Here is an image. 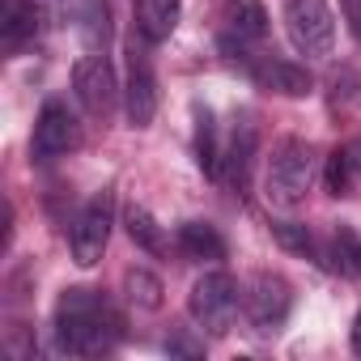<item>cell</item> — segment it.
Masks as SVG:
<instances>
[{
  "label": "cell",
  "instance_id": "22",
  "mask_svg": "<svg viewBox=\"0 0 361 361\" xmlns=\"http://www.w3.org/2000/svg\"><path fill=\"white\" fill-rule=\"evenodd\" d=\"M323 183H327L331 196H348V188H353V161H348V149H336V153L327 157Z\"/></svg>",
  "mask_w": 361,
  "mask_h": 361
},
{
  "label": "cell",
  "instance_id": "23",
  "mask_svg": "<svg viewBox=\"0 0 361 361\" xmlns=\"http://www.w3.org/2000/svg\"><path fill=\"white\" fill-rule=\"evenodd\" d=\"M166 353H170V357H204V340H196L188 327H178V331H170Z\"/></svg>",
  "mask_w": 361,
  "mask_h": 361
},
{
  "label": "cell",
  "instance_id": "18",
  "mask_svg": "<svg viewBox=\"0 0 361 361\" xmlns=\"http://www.w3.org/2000/svg\"><path fill=\"white\" fill-rule=\"evenodd\" d=\"M123 289H128V298L140 306V310H157L161 306V281L153 276V272H145V268H128L123 272Z\"/></svg>",
  "mask_w": 361,
  "mask_h": 361
},
{
  "label": "cell",
  "instance_id": "5",
  "mask_svg": "<svg viewBox=\"0 0 361 361\" xmlns=\"http://www.w3.org/2000/svg\"><path fill=\"white\" fill-rule=\"evenodd\" d=\"M111 226H115V196H111V192H98V196L81 209V217L73 221V234H68L73 259H77L81 268H94V264L102 259V251H106V243H111Z\"/></svg>",
  "mask_w": 361,
  "mask_h": 361
},
{
  "label": "cell",
  "instance_id": "24",
  "mask_svg": "<svg viewBox=\"0 0 361 361\" xmlns=\"http://www.w3.org/2000/svg\"><path fill=\"white\" fill-rule=\"evenodd\" d=\"M344 18H348V30L361 39V0H344Z\"/></svg>",
  "mask_w": 361,
  "mask_h": 361
},
{
  "label": "cell",
  "instance_id": "14",
  "mask_svg": "<svg viewBox=\"0 0 361 361\" xmlns=\"http://www.w3.org/2000/svg\"><path fill=\"white\" fill-rule=\"evenodd\" d=\"M196 161H200V170L209 178H217L221 174V161H226V153L217 145V119H213L209 106H196Z\"/></svg>",
  "mask_w": 361,
  "mask_h": 361
},
{
  "label": "cell",
  "instance_id": "12",
  "mask_svg": "<svg viewBox=\"0 0 361 361\" xmlns=\"http://www.w3.org/2000/svg\"><path fill=\"white\" fill-rule=\"evenodd\" d=\"M226 35L243 43H259L268 35V13L259 0H226Z\"/></svg>",
  "mask_w": 361,
  "mask_h": 361
},
{
  "label": "cell",
  "instance_id": "11",
  "mask_svg": "<svg viewBox=\"0 0 361 361\" xmlns=\"http://www.w3.org/2000/svg\"><path fill=\"white\" fill-rule=\"evenodd\" d=\"M251 161H255V123L251 119H238V128L230 136V149H226V161H221L234 196H247L251 192Z\"/></svg>",
  "mask_w": 361,
  "mask_h": 361
},
{
  "label": "cell",
  "instance_id": "16",
  "mask_svg": "<svg viewBox=\"0 0 361 361\" xmlns=\"http://www.w3.org/2000/svg\"><path fill=\"white\" fill-rule=\"evenodd\" d=\"M178 26V0H140V35L145 39H166Z\"/></svg>",
  "mask_w": 361,
  "mask_h": 361
},
{
  "label": "cell",
  "instance_id": "1",
  "mask_svg": "<svg viewBox=\"0 0 361 361\" xmlns=\"http://www.w3.org/2000/svg\"><path fill=\"white\" fill-rule=\"evenodd\" d=\"M123 336V319L106 306L98 289H64L56 306V344L73 357H98L111 353Z\"/></svg>",
  "mask_w": 361,
  "mask_h": 361
},
{
  "label": "cell",
  "instance_id": "8",
  "mask_svg": "<svg viewBox=\"0 0 361 361\" xmlns=\"http://www.w3.org/2000/svg\"><path fill=\"white\" fill-rule=\"evenodd\" d=\"M73 90H77V98H81V106H85L90 115H111L115 94H119L111 60L98 56V51L81 56V60L73 64Z\"/></svg>",
  "mask_w": 361,
  "mask_h": 361
},
{
  "label": "cell",
  "instance_id": "6",
  "mask_svg": "<svg viewBox=\"0 0 361 361\" xmlns=\"http://www.w3.org/2000/svg\"><path fill=\"white\" fill-rule=\"evenodd\" d=\"M81 145V123L77 115L64 106V102H43L39 111V123H35V140H30V153L35 161H51V157H64Z\"/></svg>",
  "mask_w": 361,
  "mask_h": 361
},
{
  "label": "cell",
  "instance_id": "4",
  "mask_svg": "<svg viewBox=\"0 0 361 361\" xmlns=\"http://www.w3.org/2000/svg\"><path fill=\"white\" fill-rule=\"evenodd\" d=\"M285 30L306 60H327L336 47V13L327 9V0H289Z\"/></svg>",
  "mask_w": 361,
  "mask_h": 361
},
{
  "label": "cell",
  "instance_id": "21",
  "mask_svg": "<svg viewBox=\"0 0 361 361\" xmlns=\"http://www.w3.org/2000/svg\"><path fill=\"white\" fill-rule=\"evenodd\" d=\"M272 238L293 255H314V238L302 221H272Z\"/></svg>",
  "mask_w": 361,
  "mask_h": 361
},
{
  "label": "cell",
  "instance_id": "13",
  "mask_svg": "<svg viewBox=\"0 0 361 361\" xmlns=\"http://www.w3.org/2000/svg\"><path fill=\"white\" fill-rule=\"evenodd\" d=\"M178 247L188 259H226V238L209 221H183L178 226Z\"/></svg>",
  "mask_w": 361,
  "mask_h": 361
},
{
  "label": "cell",
  "instance_id": "10",
  "mask_svg": "<svg viewBox=\"0 0 361 361\" xmlns=\"http://www.w3.org/2000/svg\"><path fill=\"white\" fill-rule=\"evenodd\" d=\"M251 81L268 94H285V98H306L314 90V77L302 68V64H289V60H276V56H259L251 60Z\"/></svg>",
  "mask_w": 361,
  "mask_h": 361
},
{
  "label": "cell",
  "instance_id": "3",
  "mask_svg": "<svg viewBox=\"0 0 361 361\" xmlns=\"http://www.w3.org/2000/svg\"><path fill=\"white\" fill-rule=\"evenodd\" d=\"M238 306H243V289L230 272H204L196 285H192V298H188V310L192 319L213 331V336H226L238 319Z\"/></svg>",
  "mask_w": 361,
  "mask_h": 361
},
{
  "label": "cell",
  "instance_id": "9",
  "mask_svg": "<svg viewBox=\"0 0 361 361\" xmlns=\"http://www.w3.org/2000/svg\"><path fill=\"white\" fill-rule=\"evenodd\" d=\"M123 111L132 128H149L157 115V81L149 68V56L132 43L128 47V85H123Z\"/></svg>",
  "mask_w": 361,
  "mask_h": 361
},
{
  "label": "cell",
  "instance_id": "26",
  "mask_svg": "<svg viewBox=\"0 0 361 361\" xmlns=\"http://www.w3.org/2000/svg\"><path fill=\"white\" fill-rule=\"evenodd\" d=\"M353 353H357V357H361V314H357V319H353Z\"/></svg>",
  "mask_w": 361,
  "mask_h": 361
},
{
  "label": "cell",
  "instance_id": "17",
  "mask_svg": "<svg viewBox=\"0 0 361 361\" xmlns=\"http://www.w3.org/2000/svg\"><path fill=\"white\" fill-rule=\"evenodd\" d=\"M39 30V5L35 0H9L5 9V47H22Z\"/></svg>",
  "mask_w": 361,
  "mask_h": 361
},
{
  "label": "cell",
  "instance_id": "19",
  "mask_svg": "<svg viewBox=\"0 0 361 361\" xmlns=\"http://www.w3.org/2000/svg\"><path fill=\"white\" fill-rule=\"evenodd\" d=\"M123 221H128V234H132V243L136 247H145V251H161V230H157V221H153V213L149 209H140V204H132L128 213H123Z\"/></svg>",
  "mask_w": 361,
  "mask_h": 361
},
{
  "label": "cell",
  "instance_id": "20",
  "mask_svg": "<svg viewBox=\"0 0 361 361\" xmlns=\"http://www.w3.org/2000/svg\"><path fill=\"white\" fill-rule=\"evenodd\" d=\"M331 255H336V268H340V272L361 276V238H357L348 226H336V234H331Z\"/></svg>",
  "mask_w": 361,
  "mask_h": 361
},
{
  "label": "cell",
  "instance_id": "7",
  "mask_svg": "<svg viewBox=\"0 0 361 361\" xmlns=\"http://www.w3.org/2000/svg\"><path fill=\"white\" fill-rule=\"evenodd\" d=\"M289 302H293V293H289L285 276L259 272L251 293H247V319H251L255 336H276L285 327V319H289Z\"/></svg>",
  "mask_w": 361,
  "mask_h": 361
},
{
  "label": "cell",
  "instance_id": "2",
  "mask_svg": "<svg viewBox=\"0 0 361 361\" xmlns=\"http://www.w3.org/2000/svg\"><path fill=\"white\" fill-rule=\"evenodd\" d=\"M310 183H314V149L306 140H298V136H285L272 149L268 174H264V196H268V204L293 209V204L306 200Z\"/></svg>",
  "mask_w": 361,
  "mask_h": 361
},
{
  "label": "cell",
  "instance_id": "15",
  "mask_svg": "<svg viewBox=\"0 0 361 361\" xmlns=\"http://www.w3.org/2000/svg\"><path fill=\"white\" fill-rule=\"evenodd\" d=\"M81 39L98 51V47H106L111 43V35H115V26H111V0H81Z\"/></svg>",
  "mask_w": 361,
  "mask_h": 361
},
{
  "label": "cell",
  "instance_id": "25",
  "mask_svg": "<svg viewBox=\"0 0 361 361\" xmlns=\"http://www.w3.org/2000/svg\"><path fill=\"white\" fill-rule=\"evenodd\" d=\"M348 161H353V174L361 178V136H357V140L348 145Z\"/></svg>",
  "mask_w": 361,
  "mask_h": 361
}]
</instances>
